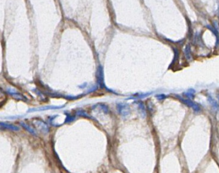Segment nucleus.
<instances>
[{
    "mask_svg": "<svg viewBox=\"0 0 219 173\" xmlns=\"http://www.w3.org/2000/svg\"><path fill=\"white\" fill-rule=\"evenodd\" d=\"M176 97L177 98H179L183 103L186 104V105L189 107H191V108H192L195 112H199L200 110V107L197 105L196 103H195L194 102H193L192 101L190 100V99L185 100V99H183L182 97H180V96H177V95H176Z\"/></svg>",
    "mask_w": 219,
    "mask_h": 173,
    "instance_id": "f257e3e1",
    "label": "nucleus"
},
{
    "mask_svg": "<svg viewBox=\"0 0 219 173\" xmlns=\"http://www.w3.org/2000/svg\"><path fill=\"white\" fill-rule=\"evenodd\" d=\"M117 110L118 112L122 114L123 116H127L130 113V109L128 105L124 103H118L117 104Z\"/></svg>",
    "mask_w": 219,
    "mask_h": 173,
    "instance_id": "f03ea898",
    "label": "nucleus"
},
{
    "mask_svg": "<svg viewBox=\"0 0 219 173\" xmlns=\"http://www.w3.org/2000/svg\"><path fill=\"white\" fill-rule=\"evenodd\" d=\"M7 93H9L10 95H12V97H14L15 99H16V100H24V101L26 100V97H24L22 95H21L20 93L16 92V91H14L12 89H7Z\"/></svg>",
    "mask_w": 219,
    "mask_h": 173,
    "instance_id": "7ed1b4c3",
    "label": "nucleus"
},
{
    "mask_svg": "<svg viewBox=\"0 0 219 173\" xmlns=\"http://www.w3.org/2000/svg\"><path fill=\"white\" fill-rule=\"evenodd\" d=\"M35 124L38 127L40 128L43 132L45 133H47L49 132V128L45 122L42 121H40V120H37V121L35 122Z\"/></svg>",
    "mask_w": 219,
    "mask_h": 173,
    "instance_id": "20e7f679",
    "label": "nucleus"
},
{
    "mask_svg": "<svg viewBox=\"0 0 219 173\" xmlns=\"http://www.w3.org/2000/svg\"><path fill=\"white\" fill-rule=\"evenodd\" d=\"M63 106H46V107H41V108H34V109H32L30 110L29 112H36V111H43V110H51V109H59V108H62Z\"/></svg>",
    "mask_w": 219,
    "mask_h": 173,
    "instance_id": "39448f33",
    "label": "nucleus"
},
{
    "mask_svg": "<svg viewBox=\"0 0 219 173\" xmlns=\"http://www.w3.org/2000/svg\"><path fill=\"white\" fill-rule=\"evenodd\" d=\"M0 125H1L2 127L6 128H8V129H10V130H13V131H18L20 130L19 127H16V126H14L13 125L8 124V123H5V122H2L1 123H0Z\"/></svg>",
    "mask_w": 219,
    "mask_h": 173,
    "instance_id": "423d86ee",
    "label": "nucleus"
},
{
    "mask_svg": "<svg viewBox=\"0 0 219 173\" xmlns=\"http://www.w3.org/2000/svg\"><path fill=\"white\" fill-rule=\"evenodd\" d=\"M208 100L210 103L211 104L213 108H214L215 110H219L218 103L217 102V101H216V100H214V99L212 98V97H211V96H208Z\"/></svg>",
    "mask_w": 219,
    "mask_h": 173,
    "instance_id": "0eeeda50",
    "label": "nucleus"
},
{
    "mask_svg": "<svg viewBox=\"0 0 219 173\" xmlns=\"http://www.w3.org/2000/svg\"><path fill=\"white\" fill-rule=\"evenodd\" d=\"M20 125H22V127H24L26 130L28 131L29 133H31L32 134H36V131H35L33 128H32V127H31L29 125L26 124V123L22 122H20Z\"/></svg>",
    "mask_w": 219,
    "mask_h": 173,
    "instance_id": "6e6552de",
    "label": "nucleus"
},
{
    "mask_svg": "<svg viewBox=\"0 0 219 173\" xmlns=\"http://www.w3.org/2000/svg\"><path fill=\"white\" fill-rule=\"evenodd\" d=\"M194 93H195V90L191 89H189L187 92H185L184 93V94L186 97H188L189 99H191L194 97Z\"/></svg>",
    "mask_w": 219,
    "mask_h": 173,
    "instance_id": "1a4fd4ad",
    "label": "nucleus"
},
{
    "mask_svg": "<svg viewBox=\"0 0 219 173\" xmlns=\"http://www.w3.org/2000/svg\"><path fill=\"white\" fill-rule=\"evenodd\" d=\"M77 115H78V116H84V117H87V118H90V119H91V117H90L86 113H85L84 111H78L77 113Z\"/></svg>",
    "mask_w": 219,
    "mask_h": 173,
    "instance_id": "9d476101",
    "label": "nucleus"
},
{
    "mask_svg": "<svg viewBox=\"0 0 219 173\" xmlns=\"http://www.w3.org/2000/svg\"><path fill=\"white\" fill-rule=\"evenodd\" d=\"M75 120V117L74 116H68L66 119H65V122H73L74 120Z\"/></svg>",
    "mask_w": 219,
    "mask_h": 173,
    "instance_id": "9b49d317",
    "label": "nucleus"
},
{
    "mask_svg": "<svg viewBox=\"0 0 219 173\" xmlns=\"http://www.w3.org/2000/svg\"><path fill=\"white\" fill-rule=\"evenodd\" d=\"M156 97H157L158 100H163L166 98V96L164 94H159V95H156Z\"/></svg>",
    "mask_w": 219,
    "mask_h": 173,
    "instance_id": "f8f14e48",
    "label": "nucleus"
}]
</instances>
